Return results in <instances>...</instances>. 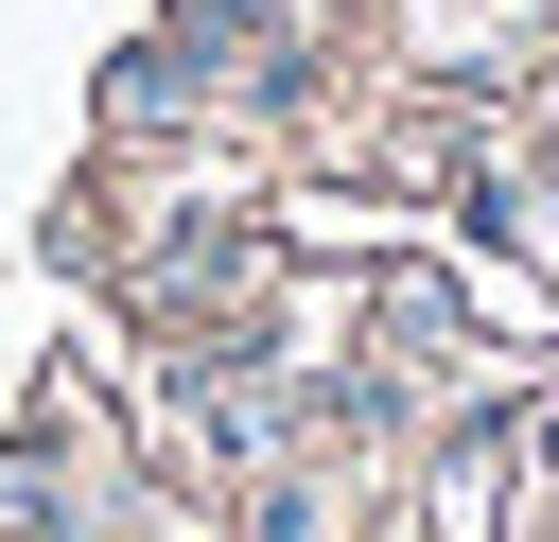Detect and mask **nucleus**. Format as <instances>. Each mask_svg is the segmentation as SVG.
<instances>
[{
    "mask_svg": "<svg viewBox=\"0 0 559 542\" xmlns=\"http://www.w3.org/2000/svg\"><path fill=\"white\" fill-rule=\"evenodd\" d=\"M367 420H332V437H297V455H262L245 472V525L227 542H367V455H349Z\"/></svg>",
    "mask_w": 559,
    "mask_h": 542,
    "instance_id": "2",
    "label": "nucleus"
},
{
    "mask_svg": "<svg viewBox=\"0 0 559 542\" xmlns=\"http://www.w3.org/2000/svg\"><path fill=\"white\" fill-rule=\"evenodd\" d=\"M0 542H157V507L105 437H17L0 455Z\"/></svg>",
    "mask_w": 559,
    "mask_h": 542,
    "instance_id": "1",
    "label": "nucleus"
}]
</instances>
